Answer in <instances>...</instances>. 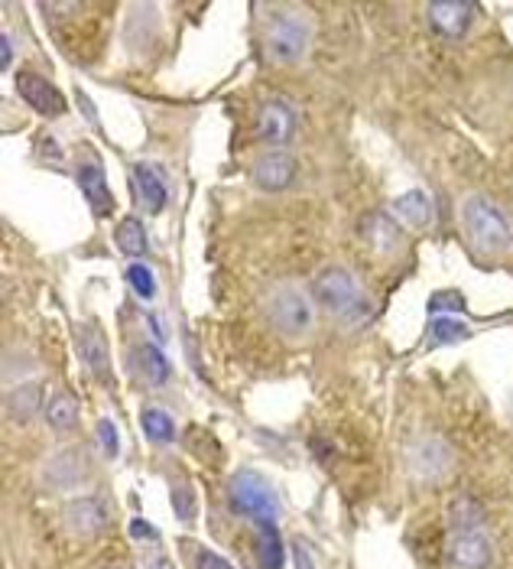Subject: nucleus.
<instances>
[{
  "label": "nucleus",
  "mask_w": 513,
  "mask_h": 569,
  "mask_svg": "<svg viewBox=\"0 0 513 569\" xmlns=\"http://www.w3.org/2000/svg\"><path fill=\"white\" fill-rule=\"evenodd\" d=\"M312 43V23L302 14H280L270 20L267 33H263V46H267V56L273 62H299L306 56V49Z\"/></svg>",
  "instance_id": "nucleus-4"
},
{
  "label": "nucleus",
  "mask_w": 513,
  "mask_h": 569,
  "mask_svg": "<svg viewBox=\"0 0 513 569\" xmlns=\"http://www.w3.org/2000/svg\"><path fill=\"white\" fill-rule=\"evenodd\" d=\"M406 465H410V475L419 482H432V478H442L452 465V449L442 436H419L406 449Z\"/></svg>",
  "instance_id": "nucleus-7"
},
{
  "label": "nucleus",
  "mask_w": 513,
  "mask_h": 569,
  "mask_svg": "<svg viewBox=\"0 0 513 569\" xmlns=\"http://www.w3.org/2000/svg\"><path fill=\"white\" fill-rule=\"evenodd\" d=\"M140 426H143V433H147V439H153V443H173V436H176L173 417H169V413L160 410V407L143 410L140 413Z\"/></svg>",
  "instance_id": "nucleus-23"
},
{
  "label": "nucleus",
  "mask_w": 513,
  "mask_h": 569,
  "mask_svg": "<svg viewBox=\"0 0 513 569\" xmlns=\"http://www.w3.org/2000/svg\"><path fill=\"white\" fill-rule=\"evenodd\" d=\"M134 365H137V371H140L143 381H150V384L169 381V361H166V355L160 352V348L150 345V342L140 345L137 352H134Z\"/></svg>",
  "instance_id": "nucleus-20"
},
{
  "label": "nucleus",
  "mask_w": 513,
  "mask_h": 569,
  "mask_svg": "<svg viewBox=\"0 0 513 569\" xmlns=\"http://www.w3.org/2000/svg\"><path fill=\"white\" fill-rule=\"evenodd\" d=\"M85 475H88L85 452L78 446H72V449L56 452V456H49L46 469H43V482L49 488H56V491H69V488H75L78 482H82Z\"/></svg>",
  "instance_id": "nucleus-10"
},
{
  "label": "nucleus",
  "mask_w": 513,
  "mask_h": 569,
  "mask_svg": "<svg viewBox=\"0 0 513 569\" xmlns=\"http://www.w3.org/2000/svg\"><path fill=\"white\" fill-rule=\"evenodd\" d=\"M111 569H124V566H111Z\"/></svg>",
  "instance_id": "nucleus-35"
},
{
  "label": "nucleus",
  "mask_w": 513,
  "mask_h": 569,
  "mask_svg": "<svg viewBox=\"0 0 513 569\" xmlns=\"http://www.w3.org/2000/svg\"><path fill=\"white\" fill-rule=\"evenodd\" d=\"M46 420H49V426H56V430H72L78 420V400L65 391L52 394L49 407H46Z\"/></svg>",
  "instance_id": "nucleus-24"
},
{
  "label": "nucleus",
  "mask_w": 513,
  "mask_h": 569,
  "mask_svg": "<svg viewBox=\"0 0 513 569\" xmlns=\"http://www.w3.org/2000/svg\"><path fill=\"white\" fill-rule=\"evenodd\" d=\"M78 186H82L85 199L91 202V209H95L98 215H111L114 212V196L108 189V179H104L101 163H95V160L78 163Z\"/></svg>",
  "instance_id": "nucleus-14"
},
{
  "label": "nucleus",
  "mask_w": 513,
  "mask_h": 569,
  "mask_svg": "<svg viewBox=\"0 0 513 569\" xmlns=\"http://www.w3.org/2000/svg\"><path fill=\"white\" fill-rule=\"evenodd\" d=\"M471 329L465 326V322H458V319H436L432 322V345H452V342H462L468 339Z\"/></svg>",
  "instance_id": "nucleus-26"
},
{
  "label": "nucleus",
  "mask_w": 513,
  "mask_h": 569,
  "mask_svg": "<svg viewBox=\"0 0 513 569\" xmlns=\"http://www.w3.org/2000/svg\"><path fill=\"white\" fill-rule=\"evenodd\" d=\"M254 131L260 140H267V144H286V140L296 134V111L289 108L286 101H267L257 114Z\"/></svg>",
  "instance_id": "nucleus-12"
},
{
  "label": "nucleus",
  "mask_w": 513,
  "mask_h": 569,
  "mask_svg": "<svg viewBox=\"0 0 513 569\" xmlns=\"http://www.w3.org/2000/svg\"><path fill=\"white\" fill-rule=\"evenodd\" d=\"M228 501L231 508L238 514H247V517H257V521H263V517H276V511H280V501H276L273 488L263 482V478L257 472H238L231 478L228 485Z\"/></svg>",
  "instance_id": "nucleus-5"
},
{
  "label": "nucleus",
  "mask_w": 513,
  "mask_h": 569,
  "mask_svg": "<svg viewBox=\"0 0 513 569\" xmlns=\"http://www.w3.org/2000/svg\"><path fill=\"white\" fill-rule=\"evenodd\" d=\"M267 316L273 322V329L286 335V339H302V335H309L312 322H315L309 296L299 287H293V283H283V287H276L267 296Z\"/></svg>",
  "instance_id": "nucleus-3"
},
{
  "label": "nucleus",
  "mask_w": 513,
  "mask_h": 569,
  "mask_svg": "<svg viewBox=\"0 0 513 569\" xmlns=\"http://www.w3.org/2000/svg\"><path fill=\"white\" fill-rule=\"evenodd\" d=\"M195 566H199V569H234L225 556L215 553V550H199V553H195Z\"/></svg>",
  "instance_id": "nucleus-30"
},
{
  "label": "nucleus",
  "mask_w": 513,
  "mask_h": 569,
  "mask_svg": "<svg viewBox=\"0 0 513 569\" xmlns=\"http://www.w3.org/2000/svg\"><path fill=\"white\" fill-rule=\"evenodd\" d=\"M62 524L72 537L88 540V537H95L104 530V524H108V511H104V504L98 498H75V501L65 504Z\"/></svg>",
  "instance_id": "nucleus-9"
},
{
  "label": "nucleus",
  "mask_w": 513,
  "mask_h": 569,
  "mask_svg": "<svg viewBox=\"0 0 513 569\" xmlns=\"http://www.w3.org/2000/svg\"><path fill=\"white\" fill-rule=\"evenodd\" d=\"M156 569H173V563H169L166 556H160V560H156Z\"/></svg>",
  "instance_id": "nucleus-34"
},
{
  "label": "nucleus",
  "mask_w": 513,
  "mask_h": 569,
  "mask_svg": "<svg viewBox=\"0 0 513 569\" xmlns=\"http://www.w3.org/2000/svg\"><path fill=\"white\" fill-rule=\"evenodd\" d=\"M449 527L452 530H478L484 527V504L471 495H458L449 508Z\"/></svg>",
  "instance_id": "nucleus-22"
},
{
  "label": "nucleus",
  "mask_w": 513,
  "mask_h": 569,
  "mask_svg": "<svg viewBox=\"0 0 513 569\" xmlns=\"http://www.w3.org/2000/svg\"><path fill=\"white\" fill-rule=\"evenodd\" d=\"M137 192H140V199H143V209L147 212H163V205H166V183H163V173L156 170L153 163H137Z\"/></svg>",
  "instance_id": "nucleus-17"
},
{
  "label": "nucleus",
  "mask_w": 513,
  "mask_h": 569,
  "mask_svg": "<svg viewBox=\"0 0 513 569\" xmlns=\"http://www.w3.org/2000/svg\"><path fill=\"white\" fill-rule=\"evenodd\" d=\"M462 228L481 254H504L513 248V218L481 192L462 199Z\"/></svg>",
  "instance_id": "nucleus-1"
},
{
  "label": "nucleus",
  "mask_w": 513,
  "mask_h": 569,
  "mask_svg": "<svg viewBox=\"0 0 513 569\" xmlns=\"http://www.w3.org/2000/svg\"><path fill=\"white\" fill-rule=\"evenodd\" d=\"M393 215L400 218L403 225H410V228H423L429 222V215H432V205H429V196L426 192H403V196L393 202Z\"/></svg>",
  "instance_id": "nucleus-18"
},
{
  "label": "nucleus",
  "mask_w": 513,
  "mask_h": 569,
  "mask_svg": "<svg viewBox=\"0 0 513 569\" xmlns=\"http://www.w3.org/2000/svg\"><path fill=\"white\" fill-rule=\"evenodd\" d=\"M173 508H176V514L182 517V521H192V517H195V498H192V491L186 485L173 488Z\"/></svg>",
  "instance_id": "nucleus-28"
},
{
  "label": "nucleus",
  "mask_w": 513,
  "mask_h": 569,
  "mask_svg": "<svg viewBox=\"0 0 513 569\" xmlns=\"http://www.w3.org/2000/svg\"><path fill=\"white\" fill-rule=\"evenodd\" d=\"M98 439H101L104 452H108V456L114 459L117 449H121V443H117V430H114L111 420H101V423H98Z\"/></svg>",
  "instance_id": "nucleus-29"
},
{
  "label": "nucleus",
  "mask_w": 513,
  "mask_h": 569,
  "mask_svg": "<svg viewBox=\"0 0 513 569\" xmlns=\"http://www.w3.org/2000/svg\"><path fill=\"white\" fill-rule=\"evenodd\" d=\"M494 566V540L484 527L478 530H452L445 543V569H491Z\"/></svg>",
  "instance_id": "nucleus-6"
},
{
  "label": "nucleus",
  "mask_w": 513,
  "mask_h": 569,
  "mask_svg": "<svg viewBox=\"0 0 513 569\" xmlns=\"http://www.w3.org/2000/svg\"><path fill=\"white\" fill-rule=\"evenodd\" d=\"M127 283L134 287V293L140 296V300H150V296H156V280L143 264H130L127 267Z\"/></svg>",
  "instance_id": "nucleus-27"
},
{
  "label": "nucleus",
  "mask_w": 513,
  "mask_h": 569,
  "mask_svg": "<svg viewBox=\"0 0 513 569\" xmlns=\"http://www.w3.org/2000/svg\"><path fill=\"white\" fill-rule=\"evenodd\" d=\"M78 352H82V361L98 381L111 384V352L98 329H91V326L82 329V335H78Z\"/></svg>",
  "instance_id": "nucleus-15"
},
{
  "label": "nucleus",
  "mask_w": 513,
  "mask_h": 569,
  "mask_svg": "<svg viewBox=\"0 0 513 569\" xmlns=\"http://www.w3.org/2000/svg\"><path fill=\"white\" fill-rule=\"evenodd\" d=\"M39 404H43V384L36 381H23L7 391V413L13 423H30L39 413Z\"/></svg>",
  "instance_id": "nucleus-16"
},
{
  "label": "nucleus",
  "mask_w": 513,
  "mask_h": 569,
  "mask_svg": "<svg viewBox=\"0 0 513 569\" xmlns=\"http://www.w3.org/2000/svg\"><path fill=\"white\" fill-rule=\"evenodd\" d=\"M130 534H134L137 540H150V543L160 540V530L150 527L147 521H134V524H130Z\"/></svg>",
  "instance_id": "nucleus-31"
},
{
  "label": "nucleus",
  "mask_w": 513,
  "mask_h": 569,
  "mask_svg": "<svg viewBox=\"0 0 513 569\" xmlns=\"http://www.w3.org/2000/svg\"><path fill=\"white\" fill-rule=\"evenodd\" d=\"M293 556H296V569H315L312 553L302 547V543H296V547H293Z\"/></svg>",
  "instance_id": "nucleus-33"
},
{
  "label": "nucleus",
  "mask_w": 513,
  "mask_h": 569,
  "mask_svg": "<svg viewBox=\"0 0 513 569\" xmlns=\"http://www.w3.org/2000/svg\"><path fill=\"white\" fill-rule=\"evenodd\" d=\"M312 300L332 316H351L358 319V309H367V300L361 293V280L354 270L332 264L312 280Z\"/></svg>",
  "instance_id": "nucleus-2"
},
{
  "label": "nucleus",
  "mask_w": 513,
  "mask_h": 569,
  "mask_svg": "<svg viewBox=\"0 0 513 569\" xmlns=\"http://www.w3.org/2000/svg\"><path fill=\"white\" fill-rule=\"evenodd\" d=\"M17 88H20L26 105L39 114H46V118H59V114L65 111V98L59 95V88L49 85L46 79H39L36 72H20Z\"/></svg>",
  "instance_id": "nucleus-13"
},
{
  "label": "nucleus",
  "mask_w": 513,
  "mask_h": 569,
  "mask_svg": "<svg viewBox=\"0 0 513 569\" xmlns=\"http://www.w3.org/2000/svg\"><path fill=\"white\" fill-rule=\"evenodd\" d=\"M257 556L263 569H283V540L280 534H276V524L270 521V517H263V521H257Z\"/></svg>",
  "instance_id": "nucleus-19"
},
{
  "label": "nucleus",
  "mask_w": 513,
  "mask_h": 569,
  "mask_svg": "<svg viewBox=\"0 0 513 569\" xmlns=\"http://www.w3.org/2000/svg\"><path fill=\"white\" fill-rule=\"evenodd\" d=\"M13 62V40L10 33H0V69H10Z\"/></svg>",
  "instance_id": "nucleus-32"
},
{
  "label": "nucleus",
  "mask_w": 513,
  "mask_h": 569,
  "mask_svg": "<svg viewBox=\"0 0 513 569\" xmlns=\"http://www.w3.org/2000/svg\"><path fill=\"white\" fill-rule=\"evenodd\" d=\"M254 186L267 189V192H283L293 186L296 179V160L293 153L286 150H273V153H263V157L254 163Z\"/></svg>",
  "instance_id": "nucleus-11"
},
{
  "label": "nucleus",
  "mask_w": 513,
  "mask_h": 569,
  "mask_svg": "<svg viewBox=\"0 0 513 569\" xmlns=\"http://www.w3.org/2000/svg\"><path fill=\"white\" fill-rule=\"evenodd\" d=\"M114 244H117V251H121L124 257H143V254H147V231H143L140 218L127 215L114 231Z\"/></svg>",
  "instance_id": "nucleus-21"
},
{
  "label": "nucleus",
  "mask_w": 513,
  "mask_h": 569,
  "mask_svg": "<svg viewBox=\"0 0 513 569\" xmlns=\"http://www.w3.org/2000/svg\"><path fill=\"white\" fill-rule=\"evenodd\" d=\"M471 17H475V4H465V0H439V4L426 7L429 27L442 40H462L471 30Z\"/></svg>",
  "instance_id": "nucleus-8"
},
{
  "label": "nucleus",
  "mask_w": 513,
  "mask_h": 569,
  "mask_svg": "<svg viewBox=\"0 0 513 569\" xmlns=\"http://www.w3.org/2000/svg\"><path fill=\"white\" fill-rule=\"evenodd\" d=\"M364 228H374V231H364V238H371L377 244V251H390L397 244V228L387 222V215H371L364 222Z\"/></svg>",
  "instance_id": "nucleus-25"
}]
</instances>
